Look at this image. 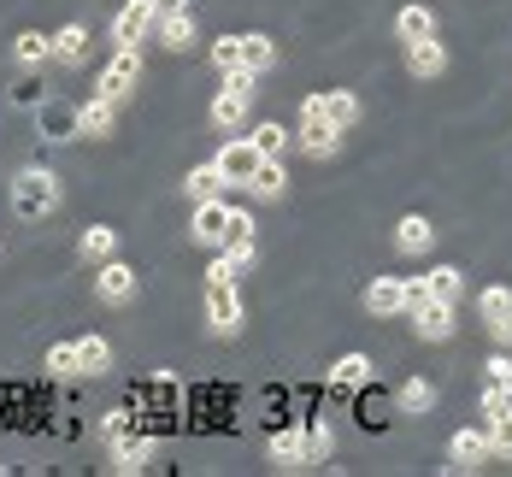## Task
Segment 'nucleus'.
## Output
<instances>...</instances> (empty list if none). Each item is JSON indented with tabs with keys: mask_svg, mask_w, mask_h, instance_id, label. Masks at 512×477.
I'll return each mask as SVG.
<instances>
[{
	"mask_svg": "<svg viewBox=\"0 0 512 477\" xmlns=\"http://www.w3.org/2000/svg\"><path fill=\"white\" fill-rule=\"evenodd\" d=\"M424 283H430L436 301H460L465 295V271L460 265H436V271H424Z\"/></svg>",
	"mask_w": 512,
	"mask_h": 477,
	"instance_id": "obj_31",
	"label": "nucleus"
},
{
	"mask_svg": "<svg viewBox=\"0 0 512 477\" xmlns=\"http://www.w3.org/2000/svg\"><path fill=\"white\" fill-rule=\"evenodd\" d=\"M424 301H430V283H424V277H407V313L424 307Z\"/></svg>",
	"mask_w": 512,
	"mask_h": 477,
	"instance_id": "obj_41",
	"label": "nucleus"
},
{
	"mask_svg": "<svg viewBox=\"0 0 512 477\" xmlns=\"http://www.w3.org/2000/svg\"><path fill=\"white\" fill-rule=\"evenodd\" d=\"M489 336H495L501 348H512V313H507V318H495V324H489Z\"/></svg>",
	"mask_w": 512,
	"mask_h": 477,
	"instance_id": "obj_42",
	"label": "nucleus"
},
{
	"mask_svg": "<svg viewBox=\"0 0 512 477\" xmlns=\"http://www.w3.org/2000/svg\"><path fill=\"white\" fill-rule=\"evenodd\" d=\"M395 36H401V42L436 36V12H430V6H401V12H395Z\"/></svg>",
	"mask_w": 512,
	"mask_h": 477,
	"instance_id": "obj_24",
	"label": "nucleus"
},
{
	"mask_svg": "<svg viewBox=\"0 0 512 477\" xmlns=\"http://www.w3.org/2000/svg\"><path fill=\"white\" fill-rule=\"evenodd\" d=\"M77 354H83V377H106V366H112V342L106 336H77Z\"/></svg>",
	"mask_w": 512,
	"mask_h": 477,
	"instance_id": "obj_32",
	"label": "nucleus"
},
{
	"mask_svg": "<svg viewBox=\"0 0 512 477\" xmlns=\"http://www.w3.org/2000/svg\"><path fill=\"white\" fill-rule=\"evenodd\" d=\"M154 36H159L171 53H189V48H195V18H189V6H159Z\"/></svg>",
	"mask_w": 512,
	"mask_h": 477,
	"instance_id": "obj_14",
	"label": "nucleus"
},
{
	"mask_svg": "<svg viewBox=\"0 0 512 477\" xmlns=\"http://www.w3.org/2000/svg\"><path fill=\"white\" fill-rule=\"evenodd\" d=\"M295 142H301V148H307V159H318V165H324V159H336V148H342V130L324 118V95H307V101H301V130H295Z\"/></svg>",
	"mask_w": 512,
	"mask_h": 477,
	"instance_id": "obj_2",
	"label": "nucleus"
},
{
	"mask_svg": "<svg viewBox=\"0 0 512 477\" xmlns=\"http://www.w3.org/2000/svg\"><path fill=\"white\" fill-rule=\"evenodd\" d=\"M483 377H489V383H512V360L507 354H489V360H483Z\"/></svg>",
	"mask_w": 512,
	"mask_h": 477,
	"instance_id": "obj_39",
	"label": "nucleus"
},
{
	"mask_svg": "<svg viewBox=\"0 0 512 477\" xmlns=\"http://www.w3.org/2000/svg\"><path fill=\"white\" fill-rule=\"evenodd\" d=\"M206 324H212V336H236V330H242L236 277H206Z\"/></svg>",
	"mask_w": 512,
	"mask_h": 477,
	"instance_id": "obj_3",
	"label": "nucleus"
},
{
	"mask_svg": "<svg viewBox=\"0 0 512 477\" xmlns=\"http://www.w3.org/2000/svg\"><path fill=\"white\" fill-rule=\"evenodd\" d=\"M430 242H436V224L424 212H407L395 224V254H430Z\"/></svg>",
	"mask_w": 512,
	"mask_h": 477,
	"instance_id": "obj_17",
	"label": "nucleus"
},
{
	"mask_svg": "<svg viewBox=\"0 0 512 477\" xmlns=\"http://www.w3.org/2000/svg\"><path fill=\"white\" fill-rule=\"evenodd\" d=\"M324 118H330L336 130H354L359 124V101L348 95V89H324Z\"/></svg>",
	"mask_w": 512,
	"mask_h": 477,
	"instance_id": "obj_30",
	"label": "nucleus"
},
{
	"mask_svg": "<svg viewBox=\"0 0 512 477\" xmlns=\"http://www.w3.org/2000/svg\"><path fill=\"white\" fill-rule=\"evenodd\" d=\"M12 59H18L24 71L48 65L53 59V36H42V30H18V36H12Z\"/></svg>",
	"mask_w": 512,
	"mask_h": 477,
	"instance_id": "obj_21",
	"label": "nucleus"
},
{
	"mask_svg": "<svg viewBox=\"0 0 512 477\" xmlns=\"http://www.w3.org/2000/svg\"><path fill=\"white\" fill-rule=\"evenodd\" d=\"M501 413H512V395H507V383H489L483 389V419H501Z\"/></svg>",
	"mask_w": 512,
	"mask_h": 477,
	"instance_id": "obj_38",
	"label": "nucleus"
},
{
	"mask_svg": "<svg viewBox=\"0 0 512 477\" xmlns=\"http://www.w3.org/2000/svg\"><path fill=\"white\" fill-rule=\"evenodd\" d=\"M159 24V0H130V6H118V18H112V42L118 48H142L148 36H154Z\"/></svg>",
	"mask_w": 512,
	"mask_h": 477,
	"instance_id": "obj_6",
	"label": "nucleus"
},
{
	"mask_svg": "<svg viewBox=\"0 0 512 477\" xmlns=\"http://www.w3.org/2000/svg\"><path fill=\"white\" fill-rule=\"evenodd\" d=\"M259 165H265V154L254 148V136H230V142L218 148V171H224L230 189H248L259 177Z\"/></svg>",
	"mask_w": 512,
	"mask_h": 477,
	"instance_id": "obj_5",
	"label": "nucleus"
},
{
	"mask_svg": "<svg viewBox=\"0 0 512 477\" xmlns=\"http://www.w3.org/2000/svg\"><path fill=\"white\" fill-rule=\"evenodd\" d=\"M407 71H412V77H424V83H430V77H442V71H448V48H442L436 36L407 42Z\"/></svg>",
	"mask_w": 512,
	"mask_h": 477,
	"instance_id": "obj_16",
	"label": "nucleus"
},
{
	"mask_svg": "<svg viewBox=\"0 0 512 477\" xmlns=\"http://www.w3.org/2000/svg\"><path fill=\"white\" fill-rule=\"evenodd\" d=\"M77 254H83V260H112V254H118V230H112V224H89V230H83V236H77Z\"/></svg>",
	"mask_w": 512,
	"mask_h": 477,
	"instance_id": "obj_27",
	"label": "nucleus"
},
{
	"mask_svg": "<svg viewBox=\"0 0 512 477\" xmlns=\"http://www.w3.org/2000/svg\"><path fill=\"white\" fill-rule=\"evenodd\" d=\"M112 118H118V101H106V95H89V101L77 106L83 136H112Z\"/></svg>",
	"mask_w": 512,
	"mask_h": 477,
	"instance_id": "obj_22",
	"label": "nucleus"
},
{
	"mask_svg": "<svg viewBox=\"0 0 512 477\" xmlns=\"http://www.w3.org/2000/svg\"><path fill=\"white\" fill-rule=\"evenodd\" d=\"M507 395H512V383H507Z\"/></svg>",
	"mask_w": 512,
	"mask_h": 477,
	"instance_id": "obj_44",
	"label": "nucleus"
},
{
	"mask_svg": "<svg viewBox=\"0 0 512 477\" xmlns=\"http://www.w3.org/2000/svg\"><path fill=\"white\" fill-rule=\"evenodd\" d=\"M89 48H95V42H89V24H65V30L53 36V59H59V65H89Z\"/></svg>",
	"mask_w": 512,
	"mask_h": 477,
	"instance_id": "obj_19",
	"label": "nucleus"
},
{
	"mask_svg": "<svg viewBox=\"0 0 512 477\" xmlns=\"http://www.w3.org/2000/svg\"><path fill=\"white\" fill-rule=\"evenodd\" d=\"M48 377H83V354H77V342H53L48 348Z\"/></svg>",
	"mask_w": 512,
	"mask_h": 477,
	"instance_id": "obj_33",
	"label": "nucleus"
},
{
	"mask_svg": "<svg viewBox=\"0 0 512 477\" xmlns=\"http://www.w3.org/2000/svg\"><path fill=\"white\" fill-rule=\"evenodd\" d=\"M489 448H495V460H512V413L489 419Z\"/></svg>",
	"mask_w": 512,
	"mask_h": 477,
	"instance_id": "obj_37",
	"label": "nucleus"
},
{
	"mask_svg": "<svg viewBox=\"0 0 512 477\" xmlns=\"http://www.w3.org/2000/svg\"><path fill=\"white\" fill-rule=\"evenodd\" d=\"M112 466H118V472H148V466H154V436H142V430L118 436V442H112Z\"/></svg>",
	"mask_w": 512,
	"mask_h": 477,
	"instance_id": "obj_15",
	"label": "nucleus"
},
{
	"mask_svg": "<svg viewBox=\"0 0 512 477\" xmlns=\"http://www.w3.org/2000/svg\"><path fill=\"white\" fill-rule=\"evenodd\" d=\"M36 130H42V142H77V136H83V124H77V106L42 101V106H36Z\"/></svg>",
	"mask_w": 512,
	"mask_h": 477,
	"instance_id": "obj_13",
	"label": "nucleus"
},
{
	"mask_svg": "<svg viewBox=\"0 0 512 477\" xmlns=\"http://www.w3.org/2000/svg\"><path fill=\"white\" fill-rule=\"evenodd\" d=\"M265 454H271V466H283V472H301V466H312L307 430H301V424H277V430L265 436Z\"/></svg>",
	"mask_w": 512,
	"mask_h": 477,
	"instance_id": "obj_8",
	"label": "nucleus"
},
{
	"mask_svg": "<svg viewBox=\"0 0 512 477\" xmlns=\"http://www.w3.org/2000/svg\"><path fill=\"white\" fill-rule=\"evenodd\" d=\"M242 71H254V77L277 71V42L259 36V30H248V36H242Z\"/></svg>",
	"mask_w": 512,
	"mask_h": 477,
	"instance_id": "obj_23",
	"label": "nucleus"
},
{
	"mask_svg": "<svg viewBox=\"0 0 512 477\" xmlns=\"http://www.w3.org/2000/svg\"><path fill=\"white\" fill-rule=\"evenodd\" d=\"M371 377H377L371 354H342V360L330 366V383H336V389H348V395H354V389H365Z\"/></svg>",
	"mask_w": 512,
	"mask_h": 477,
	"instance_id": "obj_20",
	"label": "nucleus"
},
{
	"mask_svg": "<svg viewBox=\"0 0 512 477\" xmlns=\"http://www.w3.org/2000/svg\"><path fill=\"white\" fill-rule=\"evenodd\" d=\"M289 142H295V130H289V124H277V118L254 124V148L265 159H283V154H289Z\"/></svg>",
	"mask_w": 512,
	"mask_h": 477,
	"instance_id": "obj_28",
	"label": "nucleus"
},
{
	"mask_svg": "<svg viewBox=\"0 0 512 477\" xmlns=\"http://www.w3.org/2000/svg\"><path fill=\"white\" fill-rule=\"evenodd\" d=\"M230 236V201L212 195V201H195V218H189V242L195 248H224Z\"/></svg>",
	"mask_w": 512,
	"mask_h": 477,
	"instance_id": "obj_7",
	"label": "nucleus"
},
{
	"mask_svg": "<svg viewBox=\"0 0 512 477\" xmlns=\"http://www.w3.org/2000/svg\"><path fill=\"white\" fill-rule=\"evenodd\" d=\"M183 189H189V201H212V195H224L230 183H224V171H218V159H206V165H195V171L183 177Z\"/></svg>",
	"mask_w": 512,
	"mask_h": 477,
	"instance_id": "obj_25",
	"label": "nucleus"
},
{
	"mask_svg": "<svg viewBox=\"0 0 512 477\" xmlns=\"http://www.w3.org/2000/svg\"><path fill=\"white\" fill-rule=\"evenodd\" d=\"M283 189H289V171H283V159H265V165H259V177L248 183V195H259V201H277Z\"/></svg>",
	"mask_w": 512,
	"mask_h": 477,
	"instance_id": "obj_29",
	"label": "nucleus"
},
{
	"mask_svg": "<svg viewBox=\"0 0 512 477\" xmlns=\"http://www.w3.org/2000/svg\"><path fill=\"white\" fill-rule=\"evenodd\" d=\"M159 6H189V0H159Z\"/></svg>",
	"mask_w": 512,
	"mask_h": 477,
	"instance_id": "obj_43",
	"label": "nucleus"
},
{
	"mask_svg": "<svg viewBox=\"0 0 512 477\" xmlns=\"http://www.w3.org/2000/svg\"><path fill=\"white\" fill-rule=\"evenodd\" d=\"M136 83H142V48H112L101 83H95V95H106V101H130Z\"/></svg>",
	"mask_w": 512,
	"mask_h": 477,
	"instance_id": "obj_4",
	"label": "nucleus"
},
{
	"mask_svg": "<svg viewBox=\"0 0 512 477\" xmlns=\"http://www.w3.org/2000/svg\"><path fill=\"white\" fill-rule=\"evenodd\" d=\"M95 289H101L106 307H124V301H136L142 277H136V265H124L118 254H112V260H101V277H95Z\"/></svg>",
	"mask_w": 512,
	"mask_h": 477,
	"instance_id": "obj_9",
	"label": "nucleus"
},
{
	"mask_svg": "<svg viewBox=\"0 0 512 477\" xmlns=\"http://www.w3.org/2000/svg\"><path fill=\"white\" fill-rule=\"evenodd\" d=\"M0 472H6V466H0Z\"/></svg>",
	"mask_w": 512,
	"mask_h": 477,
	"instance_id": "obj_45",
	"label": "nucleus"
},
{
	"mask_svg": "<svg viewBox=\"0 0 512 477\" xmlns=\"http://www.w3.org/2000/svg\"><path fill=\"white\" fill-rule=\"evenodd\" d=\"M365 313L371 318H407V277H371Z\"/></svg>",
	"mask_w": 512,
	"mask_h": 477,
	"instance_id": "obj_11",
	"label": "nucleus"
},
{
	"mask_svg": "<svg viewBox=\"0 0 512 477\" xmlns=\"http://www.w3.org/2000/svg\"><path fill=\"white\" fill-rule=\"evenodd\" d=\"M301 430H307V454L312 460H330V454H336V430H330L324 419H307Z\"/></svg>",
	"mask_w": 512,
	"mask_h": 477,
	"instance_id": "obj_35",
	"label": "nucleus"
},
{
	"mask_svg": "<svg viewBox=\"0 0 512 477\" xmlns=\"http://www.w3.org/2000/svg\"><path fill=\"white\" fill-rule=\"evenodd\" d=\"M507 313H512V289L507 283H495V289L477 295V318H483V324H495V318H507Z\"/></svg>",
	"mask_w": 512,
	"mask_h": 477,
	"instance_id": "obj_34",
	"label": "nucleus"
},
{
	"mask_svg": "<svg viewBox=\"0 0 512 477\" xmlns=\"http://www.w3.org/2000/svg\"><path fill=\"white\" fill-rule=\"evenodd\" d=\"M248 101H254V95H242V89H230V83H224V89H218V101H212V124L236 136V130L248 124Z\"/></svg>",
	"mask_w": 512,
	"mask_h": 477,
	"instance_id": "obj_18",
	"label": "nucleus"
},
{
	"mask_svg": "<svg viewBox=\"0 0 512 477\" xmlns=\"http://www.w3.org/2000/svg\"><path fill=\"white\" fill-rule=\"evenodd\" d=\"M212 71H218V77H224V71H242V36L212 42Z\"/></svg>",
	"mask_w": 512,
	"mask_h": 477,
	"instance_id": "obj_36",
	"label": "nucleus"
},
{
	"mask_svg": "<svg viewBox=\"0 0 512 477\" xmlns=\"http://www.w3.org/2000/svg\"><path fill=\"white\" fill-rule=\"evenodd\" d=\"M12 101H18V106H30V112H36V106L48 101V95H42L36 83H18V89H12Z\"/></svg>",
	"mask_w": 512,
	"mask_h": 477,
	"instance_id": "obj_40",
	"label": "nucleus"
},
{
	"mask_svg": "<svg viewBox=\"0 0 512 477\" xmlns=\"http://www.w3.org/2000/svg\"><path fill=\"white\" fill-rule=\"evenodd\" d=\"M59 207V177H53L48 165H24L18 177H12V212L24 218V224H36V218H48Z\"/></svg>",
	"mask_w": 512,
	"mask_h": 477,
	"instance_id": "obj_1",
	"label": "nucleus"
},
{
	"mask_svg": "<svg viewBox=\"0 0 512 477\" xmlns=\"http://www.w3.org/2000/svg\"><path fill=\"white\" fill-rule=\"evenodd\" d=\"M412 330H418V342H448L454 336V301H424V307H412Z\"/></svg>",
	"mask_w": 512,
	"mask_h": 477,
	"instance_id": "obj_12",
	"label": "nucleus"
},
{
	"mask_svg": "<svg viewBox=\"0 0 512 477\" xmlns=\"http://www.w3.org/2000/svg\"><path fill=\"white\" fill-rule=\"evenodd\" d=\"M448 460H454L460 472H483V466L495 460V448H489V424H483V430H454V436H448Z\"/></svg>",
	"mask_w": 512,
	"mask_h": 477,
	"instance_id": "obj_10",
	"label": "nucleus"
},
{
	"mask_svg": "<svg viewBox=\"0 0 512 477\" xmlns=\"http://www.w3.org/2000/svg\"><path fill=\"white\" fill-rule=\"evenodd\" d=\"M395 401H401V413H412V419H424V413L436 407V383H430V377H407V383L395 389Z\"/></svg>",
	"mask_w": 512,
	"mask_h": 477,
	"instance_id": "obj_26",
	"label": "nucleus"
}]
</instances>
